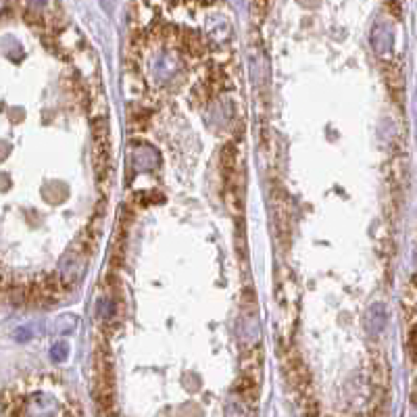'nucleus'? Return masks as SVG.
Wrapping results in <instances>:
<instances>
[{"label": "nucleus", "instance_id": "0eeeda50", "mask_svg": "<svg viewBox=\"0 0 417 417\" xmlns=\"http://www.w3.org/2000/svg\"><path fill=\"white\" fill-rule=\"evenodd\" d=\"M6 290H8V282L0 276V300H2V298H6Z\"/></svg>", "mask_w": 417, "mask_h": 417}, {"label": "nucleus", "instance_id": "39448f33", "mask_svg": "<svg viewBox=\"0 0 417 417\" xmlns=\"http://www.w3.org/2000/svg\"><path fill=\"white\" fill-rule=\"evenodd\" d=\"M225 416L227 417H249V413H246V407H244V401H242V399L230 401V403H227V407H225Z\"/></svg>", "mask_w": 417, "mask_h": 417}, {"label": "nucleus", "instance_id": "20e7f679", "mask_svg": "<svg viewBox=\"0 0 417 417\" xmlns=\"http://www.w3.org/2000/svg\"><path fill=\"white\" fill-rule=\"evenodd\" d=\"M234 240H236V249H238L240 257L246 259V234H244V221H242V217H238V221H236Z\"/></svg>", "mask_w": 417, "mask_h": 417}, {"label": "nucleus", "instance_id": "7ed1b4c3", "mask_svg": "<svg viewBox=\"0 0 417 417\" xmlns=\"http://www.w3.org/2000/svg\"><path fill=\"white\" fill-rule=\"evenodd\" d=\"M386 319H388V313H386L384 305H380V303L371 305L369 311H367V317H365L367 332L369 334H380L386 326Z\"/></svg>", "mask_w": 417, "mask_h": 417}, {"label": "nucleus", "instance_id": "423d86ee", "mask_svg": "<svg viewBox=\"0 0 417 417\" xmlns=\"http://www.w3.org/2000/svg\"><path fill=\"white\" fill-rule=\"evenodd\" d=\"M67 350H70V348H67L65 343H59V345H55V347H53V350H51V357H53L55 361H63V359L67 357Z\"/></svg>", "mask_w": 417, "mask_h": 417}, {"label": "nucleus", "instance_id": "f257e3e1", "mask_svg": "<svg viewBox=\"0 0 417 417\" xmlns=\"http://www.w3.org/2000/svg\"><path fill=\"white\" fill-rule=\"evenodd\" d=\"M94 401L100 417H109L115 407V373L111 352L100 338L94 345Z\"/></svg>", "mask_w": 417, "mask_h": 417}, {"label": "nucleus", "instance_id": "f03ea898", "mask_svg": "<svg viewBox=\"0 0 417 417\" xmlns=\"http://www.w3.org/2000/svg\"><path fill=\"white\" fill-rule=\"evenodd\" d=\"M94 150H92V161H94V173L98 184H107L109 171H111V144H109V126L107 119H96L94 126Z\"/></svg>", "mask_w": 417, "mask_h": 417}]
</instances>
